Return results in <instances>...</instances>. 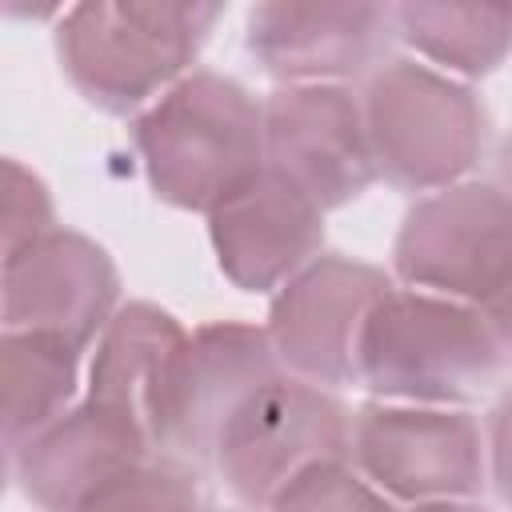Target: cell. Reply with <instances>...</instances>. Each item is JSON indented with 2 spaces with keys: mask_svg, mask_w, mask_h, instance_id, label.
Segmentation results:
<instances>
[{
  "mask_svg": "<svg viewBox=\"0 0 512 512\" xmlns=\"http://www.w3.org/2000/svg\"><path fill=\"white\" fill-rule=\"evenodd\" d=\"M120 308V272L112 256L68 228L4 252V328H32L88 344Z\"/></svg>",
  "mask_w": 512,
  "mask_h": 512,
  "instance_id": "cell-12",
  "label": "cell"
},
{
  "mask_svg": "<svg viewBox=\"0 0 512 512\" xmlns=\"http://www.w3.org/2000/svg\"><path fill=\"white\" fill-rule=\"evenodd\" d=\"M392 268L412 288L492 304L512 280V192L476 180L428 192L396 232Z\"/></svg>",
  "mask_w": 512,
  "mask_h": 512,
  "instance_id": "cell-7",
  "label": "cell"
},
{
  "mask_svg": "<svg viewBox=\"0 0 512 512\" xmlns=\"http://www.w3.org/2000/svg\"><path fill=\"white\" fill-rule=\"evenodd\" d=\"M400 40L440 72L476 80L512 56V12L500 0H396Z\"/></svg>",
  "mask_w": 512,
  "mask_h": 512,
  "instance_id": "cell-16",
  "label": "cell"
},
{
  "mask_svg": "<svg viewBox=\"0 0 512 512\" xmlns=\"http://www.w3.org/2000/svg\"><path fill=\"white\" fill-rule=\"evenodd\" d=\"M484 460L496 500L512 504V388H504L484 416Z\"/></svg>",
  "mask_w": 512,
  "mask_h": 512,
  "instance_id": "cell-20",
  "label": "cell"
},
{
  "mask_svg": "<svg viewBox=\"0 0 512 512\" xmlns=\"http://www.w3.org/2000/svg\"><path fill=\"white\" fill-rule=\"evenodd\" d=\"M228 0H76L56 24L68 84L108 116H136L192 72Z\"/></svg>",
  "mask_w": 512,
  "mask_h": 512,
  "instance_id": "cell-2",
  "label": "cell"
},
{
  "mask_svg": "<svg viewBox=\"0 0 512 512\" xmlns=\"http://www.w3.org/2000/svg\"><path fill=\"white\" fill-rule=\"evenodd\" d=\"M500 336L484 308L392 284L364 316L356 384L380 400L472 404L504 368Z\"/></svg>",
  "mask_w": 512,
  "mask_h": 512,
  "instance_id": "cell-3",
  "label": "cell"
},
{
  "mask_svg": "<svg viewBox=\"0 0 512 512\" xmlns=\"http://www.w3.org/2000/svg\"><path fill=\"white\" fill-rule=\"evenodd\" d=\"M500 4H504V8H508V12H512V0H500Z\"/></svg>",
  "mask_w": 512,
  "mask_h": 512,
  "instance_id": "cell-24",
  "label": "cell"
},
{
  "mask_svg": "<svg viewBox=\"0 0 512 512\" xmlns=\"http://www.w3.org/2000/svg\"><path fill=\"white\" fill-rule=\"evenodd\" d=\"M48 228H56V212L44 180L20 160H8L4 164V252H16L20 244L44 236Z\"/></svg>",
  "mask_w": 512,
  "mask_h": 512,
  "instance_id": "cell-19",
  "label": "cell"
},
{
  "mask_svg": "<svg viewBox=\"0 0 512 512\" xmlns=\"http://www.w3.org/2000/svg\"><path fill=\"white\" fill-rule=\"evenodd\" d=\"M496 184L504 188V192H512V132L500 140V152H496Z\"/></svg>",
  "mask_w": 512,
  "mask_h": 512,
  "instance_id": "cell-23",
  "label": "cell"
},
{
  "mask_svg": "<svg viewBox=\"0 0 512 512\" xmlns=\"http://www.w3.org/2000/svg\"><path fill=\"white\" fill-rule=\"evenodd\" d=\"M388 288L392 280L376 264L340 252L308 260L272 292L264 332L280 368L324 388L356 384V340Z\"/></svg>",
  "mask_w": 512,
  "mask_h": 512,
  "instance_id": "cell-9",
  "label": "cell"
},
{
  "mask_svg": "<svg viewBox=\"0 0 512 512\" xmlns=\"http://www.w3.org/2000/svg\"><path fill=\"white\" fill-rule=\"evenodd\" d=\"M280 368L268 332L256 324L216 320L200 324L188 336L168 408L160 420L156 448L192 460L196 468L212 464V448L232 420V412Z\"/></svg>",
  "mask_w": 512,
  "mask_h": 512,
  "instance_id": "cell-13",
  "label": "cell"
},
{
  "mask_svg": "<svg viewBox=\"0 0 512 512\" xmlns=\"http://www.w3.org/2000/svg\"><path fill=\"white\" fill-rule=\"evenodd\" d=\"M68 0H4V12L12 16V20H52L60 8H64Z\"/></svg>",
  "mask_w": 512,
  "mask_h": 512,
  "instance_id": "cell-22",
  "label": "cell"
},
{
  "mask_svg": "<svg viewBox=\"0 0 512 512\" xmlns=\"http://www.w3.org/2000/svg\"><path fill=\"white\" fill-rule=\"evenodd\" d=\"M188 336L192 332L172 312L148 300L120 304L116 316L96 336V356L88 368V396L136 412L156 440Z\"/></svg>",
  "mask_w": 512,
  "mask_h": 512,
  "instance_id": "cell-15",
  "label": "cell"
},
{
  "mask_svg": "<svg viewBox=\"0 0 512 512\" xmlns=\"http://www.w3.org/2000/svg\"><path fill=\"white\" fill-rule=\"evenodd\" d=\"M132 144L156 200L204 216L268 168L264 104L208 68L184 72L140 108Z\"/></svg>",
  "mask_w": 512,
  "mask_h": 512,
  "instance_id": "cell-1",
  "label": "cell"
},
{
  "mask_svg": "<svg viewBox=\"0 0 512 512\" xmlns=\"http://www.w3.org/2000/svg\"><path fill=\"white\" fill-rule=\"evenodd\" d=\"M376 176L404 192H436L464 180L488 144L480 96L452 72L388 56L360 88Z\"/></svg>",
  "mask_w": 512,
  "mask_h": 512,
  "instance_id": "cell-4",
  "label": "cell"
},
{
  "mask_svg": "<svg viewBox=\"0 0 512 512\" xmlns=\"http://www.w3.org/2000/svg\"><path fill=\"white\" fill-rule=\"evenodd\" d=\"M396 0H256L244 52L276 84H348L388 60Z\"/></svg>",
  "mask_w": 512,
  "mask_h": 512,
  "instance_id": "cell-8",
  "label": "cell"
},
{
  "mask_svg": "<svg viewBox=\"0 0 512 512\" xmlns=\"http://www.w3.org/2000/svg\"><path fill=\"white\" fill-rule=\"evenodd\" d=\"M356 504H388V496L364 480V472L352 464V452L312 460L272 500V508H356Z\"/></svg>",
  "mask_w": 512,
  "mask_h": 512,
  "instance_id": "cell-18",
  "label": "cell"
},
{
  "mask_svg": "<svg viewBox=\"0 0 512 512\" xmlns=\"http://www.w3.org/2000/svg\"><path fill=\"white\" fill-rule=\"evenodd\" d=\"M348 444L352 412L332 388L276 372L232 412L208 468L240 504L272 508L296 472L324 456H348Z\"/></svg>",
  "mask_w": 512,
  "mask_h": 512,
  "instance_id": "cell-6",
  "label": "cell"
},
{
  "mask_svg": "<svg viewBox=\"0 0 512 512\" xmlns=\"http://www.w3.org/2000/svg\"><path fill=\"white\" fill-rule=\"evenodd\" d=\"M152 452L156 440L136 412L84 396L12 448L8 472L40 508H100V500Z\"/></svg>",
  "mask_w": 512,
  "mask_h": 512,
  "instance_id": "cell-10",
  "label": "cell"
},
{
  "mask_svg": "<svg viewBox=\"0 0 512 512\" xmlns=\"http://www.w3.org/2000/svg\"><path fill=\"white\" fill-rule=\"evenodd\" d=\"M484 312H488V320H492V328H496V336H500L504 356L512 360V280L504 284V292H500L492 304H484Z\"/></svg>",
  "mask_w": 512,
  "mask_h": 512,
  "instance_id": "cell-21",
  "label": "cell"
},
{
  "mask_svg": "<svg viewBox=\"0 0 512 512\" xmlns=\"http://www.w3.org/2000/svg\"><path fill=\"white\" fill-rule=\"evenodd\" d=\"M268 164L324 212L364 196L376 176L360 92L348 84H280L264 100Z\"/></svg>",
  "mask_w": 512,
  "mask_h": 512,
  "instance_id": "cell-11",
  "label": "cell"
},
{
  "mask_svg": "<svg viewBox=\"0 0 512 512\" xmlns=\"http://www.w3.org/2000/svg\"><path fill=\"white\" fill-rule=\"evenodd\" d=\"M220 272L240 292H276L324 248V208L272 164L208 212Z\"/></svg>",
  "mask_w": 512,
  "mask_h": 512,
  "instance_id": "cell-14",
  "label": "cell"
},
{
  "mask_svg": "<svg viewBox=\"0 0 512 512\" xmlns=\"http://www.w3.org/2000/svg\"><path fill=\"white\" fill-rule=\"evenodd\" d=\"M348 452L388 504H476L488 484L484 428L456 404L376 396L352 412Z\"/></svg>",
  "mask_w": 512,
  "mask_h": 512,
  "instance_id": "cell-5",
  "label": "cell"
},
{
  "mask_svg": "<svg viewBox=\"0 0 512 512\" xmlns=\"http://www.w3.org/2000/svg\"><path fill=\"white\" fill-rule=\"evenodd\" d=\"M80 356L64 336L4 328L0 340V396H4V452L64 416L80 388Z\"/></svg>",
  "mask_w": 512,
  "mask_h": 512,
  "instance_id": "cell-17",
  "label": "cell"
}]
</instances>
